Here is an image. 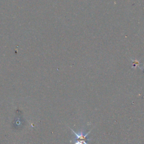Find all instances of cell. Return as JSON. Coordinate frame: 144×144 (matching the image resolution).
<instances>
[{
  "instance_id": "obj_2",
  "label": "cell",
  "mask_w": 144,
  "mask_h": 144,
  "mask_svg": "<svg viewBox=\"0 0 144 144\" xmlns=\"http://www.w3.org/2000/svg\"><path fill=\"white\" fill-rule=\"evenodd\" d=\"M74 144H83V143L82 142L80 141H77L75 142Z\"/></svg>"
},
{
  "instance_id": "obj_1",
  "label": "cell",
  "mask_w": 144,
  "mask_h": 144,
  "mask_svg": "<svg viewBox=\"0 0 144 144\" xmlns=\"http://www.w3.org/2000/svg\"><path fill=\"white\" fill-rule=\"evenodd\" d=\"M71 130H72V132H73V133H74L75 135H76V137H77V139L78 140V141H80L82 142L84 144H88L87 142H86V141H89V139H87V136H88V135L90 133L91 131L86 134H84L82 132H80V133H77L76 132H74V130H73L72 129H71Z\"/></svg>"
}]
</instances>
